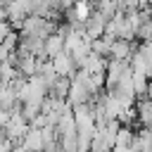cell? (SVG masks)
<instances>
[{
  "label": "cell",
  "instance_id": "1",
  "mask_svg": "<svg viewBox=\"0 0 152 152\" xmlns=\"http://www.w3.org/2000/svg\"><path fill=\"white\" fill-rule=\"evenodd\" d=\"M26 147L28 150H40V135L38 133H31L28 140H26Z\"/></svg>",
  "mask_w": 152,
  "mask_h": 152
}]
</instances>
